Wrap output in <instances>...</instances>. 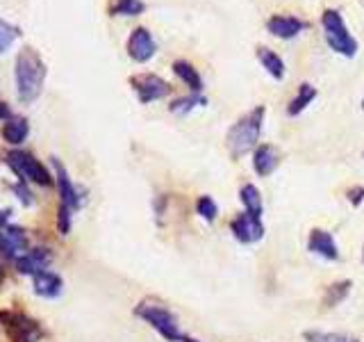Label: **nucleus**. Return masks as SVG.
I'll return each mask as SVG.
<instances>
[{
  "instance_id": "1",
  "label": "nucleus",
  "mask_w": 364,
  "mask_h": 342,
  "mask_svg": "<svg viewBox=\"0 0 364 342\" xmlns=\"http://www.w3.org/2000/svg\"><path fill=\"white\" fill-rule=\"evenodd\" d=\"M14 80H16V94L23 103L37 101L46 80V64L34 48L25 46L16 57V69H14Z\"/></svg>"
},
{
  "instance_id": "2",
  "label": "nucleus",
  "mask_w": 364,
  "mask_h": 342,
  "mask_svg": "<svg viewBox=\"0 0 364 342\" xmlns=\"http://www.w3.org/2000/svg\"><path fill=\"white\" fill-rule=\"evenodd\" d=\"M264 114H267V108H264V105H258L255 110L244 114L237 124H232V128L228 130V137H226L232 158H241V155H246L248 151H255V148H258Z\"/></svg>"
},
{
  "instance_id": "3",
  "label": "nucleus",
  "mask_w": 364,
  "mask_h": 342,
  "mask_svg": "<svg viewBox=\"0 0 364 342\" xmlns=\"http://www.w3.org/2000/svg\"><path fill=\"white\" fill-rule=\"evenodd\" d=\"M321 25H324V34L328 46L332 48L335 53L344 55V57H355L360 51L358 39L348 32V27L344 23V16H341L339 10H326L321 14Z\"/></svg>"
},
{
  "instance_id": "4",
  "label": "nucleus",
  "mask_w": 364,
  "mask_h": 342,
  "mask_svg": "<svg viewBox=\"0 0 364 342\" xmlns=\"http://www.w3.org/2000/svg\"><path fill=\"white\" fill-rule=\"evenodd\" d=\"M137 315L141 319H146V322L169 342L182 340L180 324H178V319L171 310L162 308V306H155V304H141V306H137Z\"/></svg>"
},
{
  "instance_id": "5",
  "label": "nucleus",
  "mask_w": 364,
  "mask_h": 342,
  "mask_svg": "<svg viewBox=\"0 0 364 342\" xmlns=\"http://www.w3.org/2000/svg\"><path fill=\"white\" fill-rule=\"evenodd\" d=\"M7 165L14 169V174L23 178V181L44 185V187H48V185L53 183V178H51V174L46 171V167L41 165V162L34 160L30 153L10 151V153H7Z\"/></svg>"
},
{
  "instance_id": "6",
  "label": "nucleus",
  "mask_w": 364,
  "mask_h": 342,
  "mask_svg": "<svg viewBox=\"0 0 364 342\" xmlns=\"http://www.w3.org/2000/svg\"><path fill=\"white\" fill-rule=\"evenodd\" d=\"M132 89L137 91L141 103H153L160 101V98L171 94V84L164 80V78L155 76V73H139L130 78Z\"/></svg>"
},
{
  "instance_id": "7",
  "label": "nucleus",
  "mask_w": 364,
  "mask_h": 342,
  "mask_svg": "<svg viewBox=\"0 0 364 342\" xmlns=\"http://www.w3.org/2000/svg\"><path fill=\"white\" fill-rule=\"evenodd\" d=\"M230 231L234 235V240H239L241 244H253L264 238V224L260 217L251 215V212H241L230 222Z\"/></svg>"
},
{
  "instance_id": "8",
  "label": "nucleus",
  "mask_w": 364,
  "mask_h": 342,
  "mask_svg": "<svg viewBox=\"0 0 364 342\" xmlns=\"http://www.w3.org/2000/svg\"><path fill=\"white\" fill-rule=\"evenodd\" d=\"M155 51H157V44H155L151 30L141 25L134 27L130 32V37H128V55H130L134 62L144 64L155 55Z\"/></svg>"
},
{
  "instance_id": "9",
  "label": "nucleus",
  "mask_w": 364,
  "mask_h": 342,
  "mask_svg": "<svg viewBox=\"0 0 364 342\" xmlns=\"http://www.w3.org/2000/svg\"><path fill=\"white\" fill-rule=\"evenodd\" d=\"M305 27H308L305 21H301L298 16H289V14H276V16L267 21V30L278 39H294Z\"/></svg>"
},
{
  "instance_id": "10",
  "label": "nucleus",
  "mask_w": 364,
  "mask_h": 342,
  "mask_svg": "<svg viewBox=\"0 0 364 342\" xmlns=\"http://www.w3.org/2000/svg\"><path fill=\"white\" fill-rule=\"evenodd\" d=\"M5 326L10 329L12 338L16 342H37L39 340V324L23 315H0Z\"/></svg>"
},
{
  "instance_id": "11",
  "label": "nucleus",
  "mask_w": 364,
  "mask_h": 342,
  "mask_svg": "<svg viewBox=\"0 0 364 342\" xmlns=\"http://www.w3.org/2000/svg\"><path fill=\"white\" fill-rule=\"evenodd\" d=\"M308 249L312 253L321 255V258L326 260H337L339 258V249H337V242L328 231H321V228H314L308 238Z\"/></svg>"
},
{
  "instance_id": "12",
  "label": "nucleus",
  "mask_w": 364,
  "mask_h": 342,
  "mask_svg": "<svg viewBox=\"0 0 364 342\" xmlns=\"http://www.w3.org/2000/svg\"><path fill=\"white\" fill-rule=\"evenodd\" d=\"M280 165V155L271 144H260L253 151V169L258 176H271Z\"/></svg>"
},
{
  "instance_id": "13",
  "label": "nucleus",
  "mask_w": 364,
  "mask_h": 342,
  "mask_svg": "<svg viewBox=\"0 0 364 342\" xmlns=\"http://www.w3.org/2000/svg\"><path fill=\"white\" fill-rule=\"evenodd\" d=\"M53 165H55V174H57V187H60L62 205H66L69 210H77L80 208V196H77V190L73 187V183H71L66 169H64L62 162L55 158H53Z\"/></svg>"
},
{
  "instance_id": "14",
  "label": "nucleus",
  "mask_w": 364,
  "mask_h": 342,
  "mask_svg": "<svg viewBox=\"0 0 364 342\" xmlns=\"http://www.w3.org/2000/svg\"><path fill=\"white\" fill-rule=\"evenodd\" d=\"M51 265V253L46 251V249H34V251H30L27 255H23V258L16 260V267L21 274H41L44 269Z\"/></svg>"
},
{
  "instance_id": "15",
  "label": "nucleus",
  "mask_w": 364,
  "mask_h": 342,
  "mask_svg": "<svg viewBox=\"0 0 364 342\" xmlns=\"http://www.w3.org/2000/svg\"><path fill=\"white\" fill-rule=\"evenodd\" d=\"M27 244L25 235L21 228H3L0 231V251L5 258H14L19 251H23Z\"/></svg>"
},
{
  "instance_id": "16",
  "label": "nucleus",
  "mask_w": 364,
  "mask_h": 342,
  "mask_svg": "<svg viewBox=\"0 0 364 342\" xmlns=\"http://www.w3.org/2000/svg\"><path fill=\"white\" fill-rule=\"evenodd\" d=\"M173 73L191 89V94H201L203 91V78L198 73V69L187 60H175L173 62Z\"/></svg>"
},
{
  "instance_id": "17",
  "label": "nucleus",
  "mask_w": 364,
  "mask_h": 342,
  "mask_svg": "<svg viewBox=\"0 0 364 342\" xmlns=\"http://www.w3.org/2000/svg\"><path fill=\"white\" fill-rule=\"evenodd\" d=\"M255 55H258L260 64H262L264 69H267V73L271 78H276V80H282L287 71H284V62H282L280 55H278L276 51H271V48H267V46H260L258 51H255Z\"/></svg>"
},
{
  "instance_id": "18",
  "label": "nucleus",
  "mask_w": 364,
  "mask_h": 342,
  "mask_svg": "<svg viewBox=\"0 0 364 342\" xmlns=\"http://www.w3.org/2000/svg\"><path fill=\"white\" fill-rule=\"evenodd\" d=\"M317 96H319L317 87H312L310 82H303L301 87H298V94L291 98V103L287 105V114H289V117H296V114H301Z\"/></svg>"
},
{
  "instance_id": "19",
  "label": "nucleus",
  "mask_w": 364,
  "mask_h": 342,
  "mask_svg": "<svg viewBox=\"0 0 364 342\" xmlns=\"http://www.w3.org/2000/svg\"><path fill=\"white\" fill-rule=\"evenodd\" d=\"M34 292L41 297H57L62 292V279L51 272H41L34 276Z\"/></svg>"
},
{
  "instance_id": "20",
  "label": "nucleus",
  "mask_w": 364,
  "mask_h": 342,
  "mask_svg": "<svg viewBox=\"0 0 364 342\" xmlns=\"http://www.w3.org/2000/svg\"><path fill=\"white\" fill-rule=\"evenodd\" d=\"M27 133H30V128H27V121L25 119H10L7 124L3 126V137H5V141L7 144H12V146H16V144H21V141H25V137H27Z\"/></svg>"
},
{
  "instance_id": "21",
  "label": "nucleus",
  "mask_w": 364,
  "mask_h": 342,
  "mask_svg": "<svg viewBox=\"0 0 364 342\" xmlns=\"http://www.w3.org/2000/svg\"><path fill=\"white\" fill-rule=\"evenodd\" d=\"M239 198H241V203H244L246 212H251V215H255V217H262L264 205H262L260 190L255 187V185H251V183L244 185V187L239 190Z\"/></svg>"
},
{
  "instance_id": "22",
  "label": "nucleus",
  "mask_w": 364,
  "mask_h": 342,
  "mask_svg": "<svg viewBox=\"0 0 364 342\" xmlns=\"http://www.w3.org/2000/svg\"><path fill=\"white\" fill-rule=\"evenodd\" d=\"M146 10V5L141 0H114L110 7L112 16H139Z\"/></svg>"
},
{
  "instance_id": "23",
  "label": "nucleus",
  "mask_w": 364,
  "mask_h": 342,
  "mask_svg": "<svg viewBox=\"0 0 364 342\" xmlns=\"http://www.w3.org/2000/svg\"><path fill=\"white\" fill-rule=\"evenodd\" d=\"M201 105H208V98L203 94H189V96L175 98V101L169 105V110L173 114H187L194 108H201Z\"/></svg>"
},
{
  "instance_id": "24",
  "label": "nucleus",
  "mask_w": 364,
  "mask_h": 342,
  "mask_svg": "<svg viewBox=\"0 0 364 342\" xmlns=\"http://www.w3.org/2000/svg\"><path fill=\"white\" fill-rule=\"evenodd\" d=\"M308 342H360L358 338L344 336V333H324V331H305Z\"/></svg>"
},
{
  "instance_id": "25",
  "label": "nucleus",
  "mask_w": 364,
  "mask_h": 342,
  "mask_svg": "<svg viewBox=\"0 0 364 342\" xmlns=\"http://www.w3.org/2000/svg\"><path fill=\"white\" fill-rule=\"evenodd\" d=\"M19 37H21V30L16 25L7 23V21H0V53H5Z\"/></svg>"
},
{
  "instance_id": "26",
  "label": "nucleus",
  "mask_w": 364,
  "mask_h": 342,
  "mask_svg": "<svg viewBox=\"0 0 364 342\" xmlns=\"http://www.w3.org/2000/svg\"><path fill=\"white\" fill-rule=\"evenodd\" d=\"M196 212L201 215L203 219H208V222H214L219 215V205L214 203L212 196H198L196 201Z\"/></svg>"
},
{
  "instance_id": "27",
  "label": "nucleus",
  "mask_w": 364,
  "mask_h": 342,
  "mask_svg": "<svg viewBox=\"0 0 364 342\" xmlns=\"http://www.w3.org/2000/svg\"><path fill=\"white\" fill-rule=\"evenodd\" d=\"M348 290H351V281H341V283L330 285V290H328V295H326V306H337L341 299L348 295Z\"/></svg>"
},
{
  "instance_id": "28",
  "label": "nucleus",
  "mask_w": 364,
  "mask_h": 342,
  "mask_svg": "<svg viewBox=\"0 0 364 342\" xmlns=\"http://www.w3.org/2000/svg\"><path fill=\"white\" fill-rule=\"evenodd\" d=\"M348 201H351L353 205H360L364 201V187H353L348 190Z\"/></svg>"
},
{
  "instance_id": "29",
  "label": "nucleus",
  "mask_w": 364,
  "mask_h": 342,
  "mask_svg": "<svg viewBox=\"0 0 364 342\" xmlns=\"http://www.w3.org/2000/svg\"><path fill=\"white\" fill-rule=\"evenodd\" d=\"M0 119H3V121H10V119H14V117H12L10 105H7V103H0Z\"/></svg>"
},
{
  "instance_id": "30",
  "label": "nucleus",
  "mask_w": 364,
  "mask_h": 342,
  "mask_svg": "<svg viewBox=\"0 0 364 342\" xmlns=\"http://www.w3.org/2000/svg\"><path fill=\"white\" fill-rule=\"evenodd\" d=\"M180 342H198V340H194V338H189V336H182V340Z\"/></svg>"
},
{
  "instance_id": "31",
  "label": "nucleus",
  "mask_w": 364,
  "mask_h": 342,
  "mask_svg": "<svg viewBox=\"0 0 364 342\" xmlns=\"http://www.w3.org/2000/svg\"><path fill=\"white\" fill-rule=\"evenodd\" d=\"M5 281V269H3V265H0V283Z\"/></svg>"
},
{
  "instance_id": "32",
  "label": "nucleus",
  "mask_w": 364,
  "mask_h": 342,
  "mask_svg": "<svg viewBox=\"0 0 364 342\" xmlns=\"http://www.w3.org/2000/svg\"><path fill=\"white\" fill-rule=\"evenodd\" d=\"M362 110H364V98H362Z\"/></svg>"
},
{
  "instance_id": "33",
  "label": "nucleus",
  "mask_w": 364,
  "mask_h": 342,
  "mask_svg": "<svg viewBox=\"0 0 364 342\" xmlns=\"http://www.w3.org/2000/svg\"><path fill=\"white\" fill-rule=\"evenodd\" d=\"M362 262H364V255H362Z\"/></svg>"
},
{
  "instance_id": "34",
  "label": "nucleus",
  "mask_w": 364,
  "mask_h": 342,
  "mask_svg": "<svg viewBox=\"0 0 364 342\" xmlns=\"http://www.w3.org/2000/svg\"><path fill=\"white\" fill-rule=\"evenodd\" d=\"M362 155H364V153H362Z\"/></svg>"
}]
</instances>
